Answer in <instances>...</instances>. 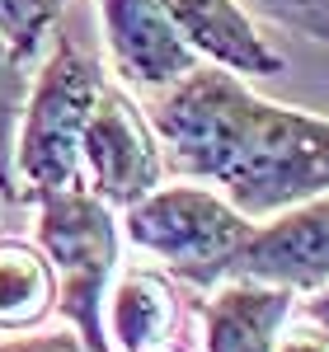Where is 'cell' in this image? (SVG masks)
Wrapping results in <instances>:
<instances>
[{
	"label": "cell",
	"mask_w": 329,
	"mask_h": 352,
	"mask_svg": "<svg viewBox=\"0 0 329 352\" xmlns=\"http://www.w3.org/2000/svg\"><path fill=\"white\" fill-rule=\"evenodd\" d=\"M160 10L179 28V38L212 66H226L245 80L287 71L282 52L268 47V38L254 28V14L240 0H160Z\"/></svg>",
	"instance_id": "8"
},
{
	"label": "cell",
	"mask_w": 329,
	"mask_h": 352,
	"mask_svg": "<svg viewBox=\"0 0 329 352\" xmlns=\"http://www.w3.org/2000/svg\"><path fill=\"white\" fill-rule=\"evenodd\" d=\"M99 56L81 47V38L56 33L52 52L43 56L38 76H28V99L14 136V179L19 202H33L38 192L71 188L81 179V136L89 109L104 89Z\"/></svg>",
	"instance_id": "3"
},
{
	"label": "cell",
	"mask_w": 329,
	"mask_h": 352,
	"mask_svg": "<svg viewBox=\"0 0 329 352\" xmlns=\"http://www.w3.org/2000/svg\"><path fill=\"white\" fill-rule=\"evenodd\" d=\"M0 207H5V197H0Z\"/></svg>",
	"instance_id": "19"
},
{
	"label": "cell",
	"mask_w": 329,
	"mask_h": 352,
	"mask_svg": "<svg viewBox=\"0 0 329 352\" xmlns=\"http://www.w3.org/2000/svg\"><path fill=\"white\" fill-rule=\"evenodd\" d=\"M240 5L249 14H264V19L329 47V0H240Z\"/></svg>",
	"instance_id": "14"
},
{
	"label": "cell",
	"mask_w": 329,
	"mask_h": 352,
	"mask_svg": "<svg viewBox=\"0 0 329 352\" xmlns=\"http://www.w3.org/2000/svg\"><path fill=\"white\" fill-rule=\"evenodd\" d=\"M226 277L277 282L292 292H315L329 282V192H315L297 207H282L249 230L235 249Z\"/></svg>",
	"instance_id": "6"
},
{
	"label": "cell",
	"mask_w": 329,
	"mask_h": 352,
	"mask_svg": "<svg viewBox=\"0 0 329 352\" xmlns=\"http://www.w3.org/2000/svg\"><path fill=\"white\" fill-rule=\"evenodd\" d=\"M99 24L118 76L132 89L160 94L202 61L169 24L160 0H99Z\"/></svg>",
	"instance_id": "7"
},
{
	"label": "cell",
	"mask_w": 329,
	"mask_h": 352,
	"mask_svg": "<svg viewBox=\"0 0 329 352\" xmlns=\"http://www.w3.org/2000/svg\"><path fill=\"white\" fill-rule=\"evenodd\" d=\"M151 127L164 164L217 184L249 221L329 192V118L259 99L245 76L198 61L156 94Z\"/></svg>",
	"instance_id": "1"
},
{
	"label": "cell",
	"mask_w": 329,
	"mask_h": 352,
	"mask_svg": "<svg viewBox=\"0 0 329 352\" xmlns=\"http://www.w3.org/2000/svg\"><path fill=\"white\" fill-rule=\"evenodd\" d=\"M56 310V277L38 240L0 235V333H33Z\"/></svg>",
	"instance_id": "11"
},
{
	"label": "cell",
	"mask_w": 329,
	"mask_h": 352,
	"mask_svg": "<svg viewBox=\"0 0 329 352\" xmlns=\"http://www.w3.org/2000/svg\"><path fill=\"white\" fill-rule=\"evenodd\" d=\"M306 320H315L320 329H329V282L315 287V296L306 300Z\"/></svg>",
	"instance_id": "17"
},
{
	"label": "cell",
	"mask_w": 329,
	"mask_h": 352,
	"mask_svg": "<svg viewBox=\"0 0 329 352\" xmlns=\"http://www.w3.org/2000/svg\"><path fill=\"white\" fill-rule=\"evenodd\" d=\"M146 352H179V348H169V343H156V348H146Z\"/></svg>",
	"instance_id": "18"
},
{
	"label": "cell",
	"mask_w": 329,
	"mask_h": 352,
	"mask_svg": "<svg viewBox=\"0 0 329 352\" xmlns=\"http://www.w3.org/2000/svg\"><path fill=\"white\" fill-rule=\"evenodd\" d=\"M254 221L217 188L193 184H169L151 188L132 207H123V235L156 254L169 277L189 282L198 292H212L226 282V268L235 249L249 240Z\"/></svg>",
	"instance_id": "4"
},
{
	"label": "cell",
	"mask_w": 329,
	"mask_h": 352,
	"mask_svg": "<svg viewBox=\"0 0 329 352\" xmlns=\"http://www.w3.org/2000/svg\"><path fill=\"white\" fill-rule=\"evenodd\" d=\"M0 352H89L71 333V329H56V333H5V343H0Z\"/></svg>",
	"instance_id": "15"
},
{
	"label": "cell",
	"mask_w": 329,
	"mask_h": 352,
	"mask_svg": "<svg viewBox=\"0 0 329 352\" xmlns=\"http://www.w3.org/2000/svg\"><path fill=\"white\" fill-rule=\"evenodd\" d=\"M24 99H28V61H19L0 38V197L5 202H19L14 136H19V118H24Z\"/></svg>",
	"instance_id": "12"
},
{
	"label": "cell",
	"mask_w": 329,
	"mask_h": 352,
	"mask_svg": "<svg viewBox=\"0 0 329 352\" xmlns=\"http://www.w3.org/2000/svg\"><path fill=\"white\" fill-rule=\"evenodd\" d=\"M81 169H85V188L99 192L118 212L164 184L160 136L151 127L146 109L123 85L104 80L94 109H89V122H85L81 136Z\"/></svg>",
	"instance_id": "5"
},
{
	"label": "cell",
	"mask_w": 329,
	"mask_h": 352,
	"mask_svg": "<svg viewBox=\"0 0 329 352\" xmlns=\"http://www.w3.org/2000/svg\"><path fill=\"white\" fill-rule=\"evenodd\" d=\"M179 320V296L169 277L156 268H127L109 287L104 300V329L113 352H146L156 343H169Z\"/></svg>",
	"instance_id": "10"
},
{
	"label": "cell",
	"mask_w": 329,
	"mask_h": 352,
	"mask_svg": "<svg viewBox=\"0 0 329 352\" xmlns=\"http://www.w3.org/2000/svg\"><path fill=\"white\" fill-rule=\"evenodd\" d=\"M61 10H66V0H0V38H5V47L19 61H33L43 52V38L61 19Z\"/></svg>",
	"instance_id": "13"
},
{
	"label": "cell",
	"mask_w": 329,
	"mask_h": 352,
	"mask_svg": "<svg viewBox=\"0 0 329 352\" xmlns=\"http://www.w3.org/2000/svg\"><path fill=\"white\" fill-rule=\"evenodd\" d=\"M277 352H329V329H320L315 320H306L297 329H282Z\"/></svg>",
	"instance_id": "16"
},
{
	"label": "cell",
	"mask_w": 329,
	"mask_h": 352,
	"mask_svg": "<svg viewBox=\"0 0 329 352\" xmlns=\"http://www.w3.org/2000/svg\"><path fill=\"white\" fill-rule=\"evenodd\" d=\"M297 292L277 282L226 277L212 296L198 300L202 315V348L207 352H277V338L292 320Z\"/></svg>",
	"instance_id": "9"
},
{
	"label": "cell",
	"mask_w": 329,
	"mask_h": 352,
	"mask_svg": "<svg viewBox=\"0 0 329 352\" xmlns=\"http://www.w3.org/2000/svg\"><path fill=\"white\" fill-rule=\"evenodd\" d=\"M33 207H38L33 240L47 254L56 277V315L89 352H113L104 329V300L118 277V249H123L118 207H109L85 184L38 192Z\"/></svg>",
	"instance_id": "2"
}]
</instances>
